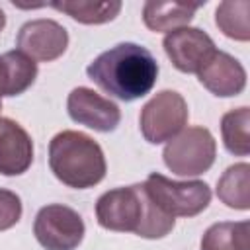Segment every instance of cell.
<instances>
[{
  "label": "cell",
  "instance_id": "cell-1",
  "mask_svg": "<svg viewBox=\"0 0 250 250\" xmlns=\"http://www.w3.org/2000/svg\"><path fill=\"white\" fill-rule=\"evenodd\" d=\"M86 74L105 94L121 102H135L152 90L158 62L143 45L119 43L98 55L88 64Z\"/></svg>",
  "mask_w": 250,
  "mask_h": 250
},
{
  "label": "cell",
  "instance_id": "cell-2",
  "mask_svg": "<svg viewBox=\"0 0 250 250\" xmlns=\"http://www.w3.org/2000/svg\"><path fill=\"white\" fill-rule=\"evenodd\" d=\"M96 219L107 230L135 232L143 238H162L176 225L174 217L154 205L143 184L102 193L96 201Z\"/></svg>",
  "mask_w": 250,
  "mask_h": 250
},
{
  "label": "cell",
  "instance_id": "cell-3",
  "mask_svg": "<svg viewBox=\"0 0 250 250\" xmlns=\"http://www.w3.org/2000/svg\"><path fill=\"white\" fill-rule=\"evenodd\" d=\"M49 166L59 182L74 189L100 184L107 170L102 146L80 131H61L51 139Z\"/></svg>",
  "mask_w": 250,
  "mask_h": 250
},
{
  "label": "cell",
  "instance_id": "cell-4",
  "mask_svg": "<svg viewBox=\"0 0 250 250\" xmlns=\"http://www.w3.org/2000/svg\"><path fill=\"white\" fill-rule=\"evenodd\" d=\"M143 186L154 205L170 217H195L205 211L211 201V189L201 180L176 182L152 172Z\"/></svg>",
  "mask_w": 250,
  "mask_h": 250
},
{
  "label": "cell",
  "instance_id": "cell-5",
  "mask_svg": "<svg viewBox=\"0 0 250 250\" xmlns=\"http://www.w3.org/2000/svg\"><path fill=\"white\" fill-rule=\"evenodd\" d=\"M215 154L217 143L211 131L205 127H188L168 141L162 158L166 168L176 176H199L213 166Z\"/></svg>",
  "mask_w": 250,
  "mask_h": 250
},
{
  "label": "cell",
  "instance_id": "cell-6",
  "mask_svg": "<svg viewBox=\"0 0 250 250\" xmlns=\"http://www.w3.org/2000/svg\"><path fill=\"white\" fill-rule=\"evenodd\" d=\"M139 123L141 133L148 143H166L186 127L188 104L182 94L174 90H162L143 105Z\"/></svg>",
  "mask_w": 250,
  "mask_h": 250
},
{
  "label": "cell",
  "instance_id": "cell-7",
  "mask_svg": "<svg viewBox=\"0 0 250 250\" xmlns=\"http://www.w3.org/2000/svg\"><path fill=\"white\" fill-rule=\"evenodd\" d=\"M86 232L82 217L61 203L45 205L37 211L33 234L45 250H74Z\"/></svg>",
  "mask_w": 250,
  "mask_h": 250
},
{
  "label": "cell",
  "instance_id": "cell-8",
  "mask_svg": "<svg viewBox=\"0 0 250 250\" xmlns=\"http://www.w3.org/2000/svg\"><path fill=\"white\" fill-rule=\"evenodd\" d=\"M18 51L27 55L31 61L49 62L59 59L68 47L66 29L55 20H31L20 27L16 39Z\"/></svg>",
  "mask_w": 250,
  "mask_h": 250
},
{
  "label": "cell",
  "instance_id": "cell-9",
  "mask_svg": "<svg viewBox=\"0 0 250 250\" xmlns=\"http://www.w3.org/2000/svg\"><path fill=\"white\" fill-rule=\"evenodd\" d=\"M66 109L74 123L100 133L113 131L121 121V111L117 104L86 86H78L68 94Z\"/></svg>",
  "mask_w": 250,
  "mask_h": 250
},
{
  "label": "cell",
  "instance_id": "cell-10",
  "mask_svg": "<svg viewBox=\"0 0 250 250\" xmlns=\"http://www.w3.org/2000/svg\"><path fill=\"white\" fill-rule=\"evenodd\" d=\"M162 47L180 72H195L217 51L213 39L197 27H180L166 33Z\"/></svg>",
  "mask_w": 250,
  "mask_h": 250
},
{
  "label": "cell",
  "instance_id": "cell-11",
  "mask_svg": "<svg viewBox=\"0 0 250 250\" xmlns=\"http://www.w3.org/2000/svg\"><path fill=\"white\" fill-rule=\"evenodd\" d=\"M197 78L211 94L221 98L238 96L246 86L244 66L223 51H215L211 55V59L197 70Z\"/></svg>",
  "mask_w": 250,
  "mask_h": 250
},
{
  "label": "cell",
  "instance_id": "cell-12",
  "mask_svg": "<svg viewBox=\"0 0 250 250\" xmlns=\"http://www.w3.org/2000/svg\"><path fill=\"white\" fill-rule=\"evenodd\" d=\"M33 162V143L27 131L10 117H0V174L20 176Z\"/></svg>",
  "mask_w": 250,
  "mask_h": 250
},
{
  "label": "cell",
  "instance_id": "cell-13",
  "mask_svg": "<svg viewBox=\"0 0 250 250\" xmlns=\"http://www.w3.org/2000/svg\"><path fill=\"white\" fill-rule=\"evenodd\" d=\"M197 6H186L176 2H146L143 8V21L152 31H174L180 27H186Z\"/></svg>",
  "mask_w": 250,
  "mask_h": 250
},
{
  "label": "cell",
  "instance_id": "cell-14",
  "mask_svg": "<svg viewBox=\"0 0 250 250\" xmlns=\"http://www.w3.org/2000/svg\"><path fill=\"white\" fill-rule=\"evenodd\" d=\"M201 250H250V223L223 221L211 225L201 236Z\"/></svg>",
  "mask_w": 250,
  "mask_h": 250
},
{
  "label": "cell",
  "instance_id": "cell-15",
  "mask_svg": "<svg viewBox=\"0 0 250 250\" xmlns=\"http://www.w3.org/2000/svg\"><path fill=\"white\" fill-rule=\"evenodd\" d=\"M217 195L227 207L248 209L250 207V166L246 162L229 166L217 182Z\"/></svg>",
  "mask_w": 250,
  "mask_h": 250
},
{
  "label": "cell",
  "instance_id": "cell-16",
  "mask_svg": "<svg viewBox=\"0 0 250 250\" xmlns=\"http://www.w3.org/2000/svg\"><path fill=\"white\" fill-rule=\"evenodd\" d=\"M51 6L59 12L68 14L72 20L88 25H98L111 21L121 12L119 0L109 2H88V0H64V2H51Z\"/></svg>",
  "mask_w": 250,
  "mask_h": 250
},
{
  "label": "cell",
  "instance_id": "cell-17",
  "mask_svg": "<svg viewBox=\"0 0 250 250\" xmlns=\"http://www.w3.org/2000/svg\"><path fill=\"white\" fill-rule=\"evenodd\" d=\"M221 133L229 152L246 156L250 152V109L242 105L227 111L221 119Z\"/></svg>",
  "mask_w": 250,
  "mask_h": 250
},
{
  "label": "cell",
  "instance_id": "cell-18",
  "mask_svg": "<svg viewBox=\"0 0 250 250\" xmlns=\"http://www.w3.org/2000/svg\"><path fill=\"white\" fill-rule=\"evenodd\" d=\"M248 14H250V2L246 0L223 2L217 8L215 23L227 37L236 39V41H248L250 37Z\"/></svg>",
  "mask_w": 250,
  "mask_h": 250
},
{
  "label": "cell",
  "instance_id": "cell-19",
  "mask_svg": "<svg viewBox=\"0 0 250 250\" xmlns=\"http://www.w3.org/2000/svg\"><path fill=\"white\" fill-rule=\"evenodd\" d=\"M6 64V76H8V92L6 96H20L23 94L37 78V62L31 61L21 51H8L2 55Z\"/></svg>",
  "mask_w": 250,
  "mask_h": 250
},
{
  "label": "cell",
  "instance_id": "cell-20",
  "mask_svg": "<svg viewBox=\"0 0 250 250\" xmlns=\"http://www.w3.org/2000/svg\"><path fill=\"white\" fill-rule=\"evenodd\" d=\"M21 217V199L18 193L0 188V230L12 229Z\"/></svg>",
  "mask_w": 250,
  "mask_h": 250
},
{
  "label": "cell",
  "instance_id": "cell-21",
  "mask_svg": "<svg viewBox=\"0 0 250 250\" xmlns=\"http://www.w3.org/2000/svg\"><path fill=\"white\" fill-rule=\"evenodd\" d=\"M6 92H8V76H6L4 59L0 55V109H2V96H6Z\"/></svg>",
  "mask_w": 250,
  "mask_h": 250
},
{
  "label": "cell",
  "instance_id": "cell-22",
  "mask_svg": "<svg viewBox=\"0 0 250 250\" xmlns=\"http://www.w3.org/2000/svg\"><path fill=\"white\" fill-rule=\"evenodd\" d=\"M4 25H6V14H4V10L0 8V31L4 29Z\"/></svg>",
  "mask_w": 250,
  "mask_h": 250
}]
</instances>
